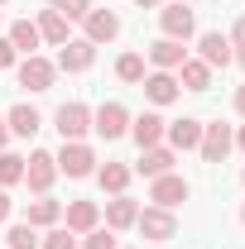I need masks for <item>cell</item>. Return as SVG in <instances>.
Segmentation results:
<instances>
[{
    "mask_svg": "<svg viewBox=\"0 0 245 249\" xmlns=\"http://www.w3.org/2000/svg\"><path fill=\"white\" fill-rule=\"evenodd\" d=\"M96 220H101V206H96V201H72V206H67V230H72V235L96 230Z\"/></svg>",
    "mask_w": 245,
    "mask_h": 249,
    "instance_id": "obj_22",
    "label": "cell"
},
{
    "mask_svg": "<svg viewBox=\"0 0 245 249\" xmlns=\"http://www.w3.org/2000/svg\"><path fill=\"white\" fill-rule=\"evenodd\" d=\"M241 225H245V206H241Z\"/></svg>",
    "mask_w": 245,
    "mask_h": 249,
    "instance_id": "obj_39",
    "label": "cell"
},
{
    "mask_svg": "<svg viewBox=\"0 0 245 249\" xmlns=\"http://www.w3.org/2000/svg\"><path fill=\"white\" fill-rule=\"evenodd\" d=\"M236 149H241V154H245V124H241V129H236Z\"/></svg>",
    "mask_w": 245,
    "mask_h": 249,
    "instance_id": "obj_37",
    "label": "cell"
},
{
    "mask_svg": "<svg viewBox=\"0 0 245 249\" xmlns=\"http://www.w3.org/2000/svg\"><path fill=\"white\" fill-rule=\"evenodd\" d=\"M197 53H202V62H207V67H231V38H226V34H216V29H207V34H197Z\"/></svg>",
    "mask_w": 245,
    "mask_h": 249,
    "instance_id": "obj_10",
    "label": "cell"
},
{
    "mask_svg": "<svg viewBox=\"0 0 245 249\" xmlns=\"http://www.w3.org/2000/svg\"><path fill=\"white\" fill-rule=\"evenodd\" d=\"M236 110H241V115H245V82H241V87H236Z\"/></svg>",
    "mask_w": 245,
    "mask_h": 249,
    "instance_id": "obj_35",
    "label": "cell"
},
{
    "mask_svg": "<svg viewBox=\"0 0 245 249\" xmlns=\"http://www.w3.org/2000/svg\"><path fill=\"white\" fill-rule=\"evenodd\" d=\"M39 245H43V249H82V240H77L67 225H48V235H43Z\"/></svg>",
    "mask_w": 245,
    "mask_h": 249,
    "instance_id": "obj_29",
    "label": "cell"
},
{
    "mask_svg": "<svg viewBox=\"0 0 245 249\" xmlns=\"http://www.w3.org/2000/svg\"><path fill=\"white\" fill-rule=\"evenodd\" d=\"M53 77H58V67H53L48 58H39V53L20 62V87H29V91H48Z\"/></svg>",
    "mask_w": 245,
    "mask_h": 249,
    "instance_id": "obj_11",
    "label": "cell"
},
{
    "mask_svg": "<svg viewBox=\"0 0 245 249\" xmlns=\"http://www.w3.org/2000/svg\"><path fill=\"white\" fill-rule=\"evenodd\" d=\"M135 230H140L149 245H163V240L178 235V220H173V211H163V206H144L140 220H135Z\"/></svg>",
    "mask_w": 245,
    "mask_h": 249,
    "instance_id": "obj_3",
    "label": "cell"
},
{
    "mask_svg": "<svg viewBox=\"0 0 245 249\" xmlns=\"http://www.w3.org/2000/svg\"><path fill=\"white\" fill-rule=\"evenodd\" d=\"M163 129H168V120H163L159 110H144V115H135V120H130V134H135V144H140V149H154V144L163 139Z\"/></svg>",
    "mask_w": 245,
    "mask_h": 249,
    "instance_id": "obj_16",
    "label": "cell"
},
{
    "mask_svg": "<svg viewBox=\"0 0 245 249\" xmlns=\"http://www.w3.org/2000/svg\"><path fill=\"white\" fill-rule=\"evenodd\" d=\"M163 139H168V149H173V154H187V149H197V144H202V120L183 115V120H173L168 129H163Z\"/></svg>",
    "mask_w": 245,
    "mask_h": 249,
    "instance_id": "obj_12",
    "label": "cell"
},
{
    "mask_svg": "<svg viewBox=\"0 0 245 249\" xmlns=\"http://www.w3.org/2000/svg\"><path fill=\"white\" fill-rule=\"evenodd\" d=\"M241 182H245V168H241Z\"/></svg>",
    "mask_w": 245,
    "mask_h": 249,
    "instance_id": "obj_40",
    "label": "cell"
},
{
    "mask_svg": "<svg viewBox=\"0 0 245 249\" xmlns=\"http://www.w3.org/2000/svg\"><path fill=\"white\" fill-rule=\"evenodd\" d=\"M236 149V134H231V124H202V144H197V154H202V163H221V158Z\"/></svg>",
    "mask_w": 245,
    "mask_h": 249,
    "instance_id": "obj_5",
    "label": "cell"
},
{
    "mask_svg": "<svg viewBox=\"0 0 245 249\" xmlns=\"http://www.w3.org/2000/svg\"><path fill=\"white\" fill-rule=\"evenodd\" d=\"M187 196H192V187H187L178 173H163V178H154V187H149V201H154V206H163V211L183 206Z\"/></svg>",
    "mask_w": 245,
    "mask_h": 249,
    "instance_id": "obj_7",
    "label": "cell"
},
{
    "mask_svg": "<svg viewBox=\"0 0 245 249\" xmlns=\"http://www.w3.org/2000/svg\"><path fill=\"white\" fill-rule=\"evenodd\" d=\"M226 38H231V58L245 67V19H236V29L226 34Z\"/></svg>",
    "mask_w": 245,
    "mask_h": 249,
    "instance_id": "obj_32",
    "label": "cell"
},
{
    "mask_svg": "<svg viewBox=\"0 0 245 249\" xmlns=\"http://www.w3.org/2000/svg\"><path fill=\"white\" fill-rule=\"evenodd\" d=\"M82 24H87L82 38H92V43H111V38L121 34V15H116V10H87Z\"/></svg>",
    "mask_w": 245,
    "mask_h": 249,
    "instance_id": "obj_14",
    "label": "cell"
},
{
    "mask_svg": "<svg viewBox=\"0 0 245 249\" xmlns=\"http://www.w3.org/2000/svg\"><path fill=\"white\" fill-rule=\"evenodd\" d=\"M5 124H10V134H20V139H34V134L43 129V115H39L34 106H15V110L5 115Z\"/></svg>",
    "mask_w": 245,
    "mask_h": 249,
    "instance_id": "obj_20",
    "label": "cell"
},
{
    "mask_svg": "<svg viewBox=\"0 0 245 249\" xmlns=\"http://www.w3.org/2000/svg\"><path fill=\"white\" fill-rule=\"evenodd\" d=\"M183 5H192V0H183Z\"/></svg>",
    "mask_w": 245,
    "mask_h": 249,
    "instance_id": "obj_42",
    "label": "cell"
},
{
    "mask_svg": "<svg viewBox=\"0 0 245 249\" xmlns=\"http://www.w3.org/2000/svg\"><path fill=\"white\" fill-rule=\"evenodd\" d=\"M130 178H135V168H125V163H101L96 168V182H101V192H111V196H121L125 187H130Z\"/></svg>",
    "mask_w": 245,
    "mask_h": 249,
    "instance_id": "obj_21",
    "label": "cell"
},
{
    "mask_svg": "<svg viewBox=\"0 0 245 249\" xmlns=\"http://www.w3.org/2000/svg\"><path fill=\"white\" fill-rule=\"evenodd\" d=\"M116 77H121V82H130V87H140V82L149 77V72H144V58H140V53H121V62H116Z\"/></svg>",
    "mask_w": 245,
    "mask_h": 249,
    "instance_id": "obj_26",
    "label": "cell"
},
{
    "mask_svg": "<svg viewBox=\"0 0 245 249\" xmlns=\"http://www.w3.org/2000/svg\"><path fill=\"white\" fill-rule=\"evenodd\" d=\"M135 220H140V201H135V196L121 192V196L106 201V225H111V230H130Z\"/></svg>",
    "mask_w": 245,
    "mask_h": 249,
    "instance_id": "obj_18",
    "label": "cell"
},
{
    "mask_svg": "<svg viewBox=\"0 0 245 249\" xmlns=\"http://www.w3.org/2000/svg\"><path fill=\"white\" fill-rule=\"evenodd\" d=\"M159 5H163V0H140V10H159Z\"/></svg>",
    "mask_w": 245,
    "mask_h": 249,
    "instance_id": "obj_38",
    "label": "cell"
},
{
    "mask_svg": "<svg viewBox=\"0 0 245 249\" xmlns=\"http://www.w3.org/2000/svg\"><path fill=\"white\" fill-rule=\"evenodd\" d=\"M173 163H178V154H173L168 144H154V149H140L135 173H144V178H163V173H173Z\"/></svg>",
    "mask_w": 245,
    "mask_h": 249,
    "instance_id": "obj_15",
    "label": "cell"
},
{
    "mask_svg": "<svg viewBox=\"0 0 245 249\" xmlns=\"http://www.w3.org/2000/svg\"><path fill=\"white\" fill-rule=\"evenodd\" d=\"M15 182H24V158L0 149V187H15Z\"/></svg>",
    "mask_w": 245,
    "mask_h": 249,
    "instance_id": "obj_27",
    "label": "cell"
},
{
    "mask_svg": "<svg viewBox=\"0 0 245 249\" xmlns=\"http://www.w3.org/2000/svg\"><path fill=\"white\" fill-rule=\"evenodd\" d=\"M5 38H10V43H15V53H24V58H34V48L43 43V38H39V24H29V19H15Z\"/></svg>",
    "mask_w": 245,
    "mask_h": 249,
    "instance_id": "obj_23",
    "label": "cell"
},
{
    "mask_svg": "<svg viewBox=\"0 0 245 249\" xmlns=\"http://www.w3.org/2000/svg\"><path fill=\"white\" fill-rule=\"evenodd\" d=\"M159 29H163V38H178V43H187V38L197 34V15L187 10L183 0H178V5H159Z\"/></svg>",
    "mask_w": 245,
    "mask_h": 249,
    "instance_id": "obj_2",
    "label": "cell"
},
{
    "mask_svg": "<svg viewBox=\"0 0 245 249\" xmlns=\"http://www.w3.org/2000/svg\"><path fill=\"white\" fill-rule=\"evenodd\" d=\"M5 249H39V230H34L29 220L10 225V235H5Z\"/></svg>",
    "mask_w": 245,
    "mask_h": 249,
    "instance_id": "obj_28",
    "label": "cell"
},
{
    "mask_svg": "<svg viewBox=\"0 0 245 249\" xmlns=\"http://www.w3.org/2000/svg\"><path fill=\"white\" fill-rule=\"evenodd\" d=\"M140 87H144V96H149L154 106H173V101H178V91H183L173 72H149V77H144Z\"/></svg>",
    "mask_w": 245,
    "mask_h": 249,
    "instance_id": "obj_17",
    "label": "cell"
},
{
    "mask_svg": "<svg viewBox=\"0 0 245 249\" xmlns=\"http://www.w3.org/2000/svg\"><path fill=\"white\" fill-rule=\"evenodd\" d=\"M58 220H62V206L43 192V196L29 206V225H34V230H43V225H58Z\"/></svg>",
    "mask_w": 245,
    "mask_h": 249,
    "instance_id": "obj_25",
    "label": "cell"
},
{
    "mask_svg": "<svg viewBox=\"0 0 245 249\" xmlns=\"http://www.w3.org/2000/svg\"><path fill=\"white\" fill-rule=\"evenodd\" d=\"M34 24H39V38H43V43H58V48L67 43V19H62L58 10H43Z\"/></svg>",
    "mask_w": 245,
    "mask_h": 249,
    "instance_id": "obj_24",
    "label": "cell"
},
{
    "mask_svg": "<svg viewBox=\"0 0 245 249\" xmlns=\"http://www.w3.org/2000/svg\"><path fill=\"white\" fill-rule=\"evenodd\" d=\"M178 87L183 91H207L212 87V67L202 58H183V67H178Z\"/></svg>",
    "mask_w": 245,
    "mask_h": 249,
    "instance_id": "obj_19",
    "label": "cell"
},
{
    "mask_svg": "<svg viewBox=\"0 0 245 249\" xmlns=\"http://www.w3.org/2000/svg\"><path fill=\"white\" fill-rule=\"evenodd\" d=\"M0 5H10V0H0Z\"/></svg>",
    "mask_w": 245,
    "mask_h": 249,
    "instance_id": "obj_41",
    "label": "cell"
},
{
    "mask_svg": "<svg viewBox=\"0 0 245 249\" xmlns=\"http://www.w3.org/2000/svg\"><path fill=\"white\" fill-rule=\"evenodd\" d=\"M15 58H20V53H15V43H10V38H0V72H5V67H15Z\"/></svg>",
    "mask_w": 245,
    "mask_h": 249,
    "instance_id": "obj_33",
    "label": "cell"
},
{
    "mask_svg": "<svg viewBox=\"0 0 245 249\" xmlns=\"http://www.w3.org/2000/svg\"><path fill=\"white\" fill-rule=\"evenodd\" d=\"M187 58V48L178 43V38H154L149 43V62H154V72H178Z\"/></svg>",
    "mask_w": 245,
    "mask_h": 249,
    "instance_id": "obj_13",
    "label": "cell"
},
{
    "mask_svg": "<svg viewBox=\"0 0 245 249\" xmlns=\"http://www.w3.org/2000/svg\"><path fill=\"white\" fill-rule=\"evenodd\" d=\"M5 220H10V192L0 187V225H5Z\"/></svg>",
    "mask_w": 245,
    "mask_h": 249,
    "instance_id": "obj_34",
    "label": "cell"
},
{
    "mask_svg": "<svg viewBox=\"0 0 245 249\" xmlns=\"http://www.w3.org/2000/svg\"><path fill=\"white\" fill-rule=\"evenodd\" d=\"M53 124H58V134H62V139H82V134L92 129V110H87L82 101H67V106H58Z\"/></svg>",
    "mask_w": 245,
    "mask_h": 249,
    "instance_id": "obj_8",
    "label": "cell"
},
{
    "mask_svg": "<svg viewBox=\"0 0 245 249\" xmlns=\"http://www.w3.org/2000/svg\"><path fill=\"white\" fill-rule=\"evenodd\" d=\"M10 144V124H5V115H0V149Z\"/></svg>",
    "mask_w": 245,
    "mask_h": 249,
    "instance_id": "obj_36",
    "label": "cell"
},
{
    "mask_svg": "<svg viewBox=\"0 0 245 249\" xmlns=\"http://www.w3.org/2000/svg\"><path fill=\"white\" fill-rule=\"evenodd\" d=\"M48 10H58L62 19H87L92 0H48Z\"/></svg>",
    "mask_w": 245,
    "mask_h": 249,
    "instance_id": "obj_31",
    "label": "cell"
},
{
    "mask_svg": "<svg viewBox=\"0 0 245 249\" xmlns=\"http://www.w3.org/2000/svg\"><path fill=\"white\" fill-rule=\"evenodd\" d=\"M82 249H121V240H116V230L106 225H96V230H87V240H82Z\"/></svg>",
    "mask_w": 245,
    "mask_h": 249,
    "instance_id": "obj_30",
    "label": "cell"
},
{
    "mask_svg": "<svg viewBox=\"0 0 245 249\" xmlns=\"http://www.w3.org/2000/svg\"><path fill=\"white\" fill-rule=\"evenodd\" d=\"M92 129L101 139H121V134H130V110H125L121 101H106V106L92 110Z\"/></svg>",
    "mask_w": 245,
    "mask_h": 249,
    "instance_id": "obj_4",
    "label": "cell"
},
{
    "mask_svg": "<svg viewBox=\"0 0 245 249\" xmlns=\"http://www.w3.org/2000/svg\"><path fill=\"white\" fill-rule=\"evenodd\" d=\"M53 178H58V158L48 154V149H39V154H29L24 158V182H29V192H48L53 187Z\"/></svg>",
    "mask_w": 245,
    "mask_h": 249,
    "instance_id": "obj_6",
    "label": "cell"
},
{
    "mask_svg": "<svg viewBox=\"0 0 245 249\" xmlns=\"http://www.w3.org/2000/svg\"><path fill=\"white\" fill-rule=\"evenodd\" d=\"M53 158H58V173H67V178H92L96 173V154L82 139H62V149Z\"/></svg>",
    "mask_w": 245,
    "mask_h": 249,
    "instance_id": "obj_1",
    "label": "cell"
},
{
    "mask_svg": "<svg viewBox=\"0 0 245 249\" xmlns=\"http://www.w3.org/2000/svg\"><path fill=\"white\" fill-rule=\"evenodd\" d=\"M92 62H96V43H92V38H67L53 67H62V72H87Z\"/></svg>",
    "mask_w": 245,
    "mask_h": 249,
    "instance_id": "obj_9",
    "label": "cell"
}]
</instances>
